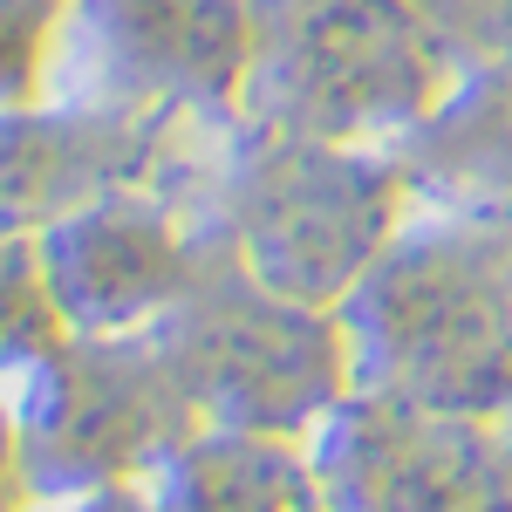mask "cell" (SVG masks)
I'll return each mask as SVG.
<instances>
[{"instance_id": "obj_1", "label": "cell", "mask_w": 512, "mask_h": 512, "mask_svg": "<svg viewBox=\"0 0 512 512\" xmlns=\"http://www.w3.org/2000/svg\"><path fill=\"white\" fill-rule=\"evenodd\" d=\"M376 349L390 396L485 410L512 396V267L485 246H424L376 280Z\"/></svg>"}, {"instance_id": "obj_2", "label": "cell", "mask_w": 512, "mask_h": 512, "mask_svg": "<svg viewBox=\"0 0 512 512\" xmlns=\"http://www.w3.org/2000/svg\"><path fill=\"white\" fill-rule=\"evenodd\" d=\"M328 485L349 512H512V444L465 410L383 396L342 431Z\"/></svg>"}, {"instance_id": "obj_3", "label": "cell", "mask_w": 512, "mask_h": 512, "mask_svg": "<svg viewBox=\"0 0 512 512\" xmlns=\"http://www.w3.org/2000/svg\"><path fill=\"white\" fill-rule=\"evenodd\" d=\"M444 41L410 0H294L280 28V76L321 130H355L424 110Z\"/></svg>"}, {"instance_id": "obj_4", "label": "cell", "mask_w": 512, "mask_h": 512, "mask_svg": "<svg viewBox=\"0 0 512 512\" xmlns=\"http://www.w3.org/2000/svg\"><path fill=\"white\" fill-rule=\"evenodd\" d=\"M376 178L383 171L355 158H321V151H301L280 171V185L267 192L260 239L274 253L280 280H294L287 294H321L328 280H349L376 253V239L390 226V185Z\"/></svg>"}, {"instance_id": "obj_5", "label": "cell", "mask_w": 512, "mask_h": 512, "mask_svg": "<svg viewBox=\"0 0 512 512\" xmlns=\"http://www.w3.org/2000/svg\"><path fill=\"white\" fill-rule=\"evenodd\" d=\"M178 512H321V485L280 444L233 437L185 458Z\"/></svg>"}, {"instance_id": "obj_6", "label": "cell", "mask_w": 512, "mask_h": 512, "mask_svg": "<svg viewBox=\"0 0 512 512\" xmlns=\"http://www.w3.org/2000/svg\"><path fill=\"white\" fill-rule=\"evenodd\" d=\"M451 151L465 164H492V171H512V62H492V82L478 89V103H465L451 117Z\"/></svg>"}, {"instance_id": "obj_7", "label": "cell", "mask_w": 512, "mask_h": 512, "mask_svg": "<svg viewBox=\"0 0 512 512\" xmlns=\"http://www.w3.org/2000/svg\"><path fill=\"white\" fill-rule=\"evenodd\" d=\"M444 48H472L492 62H512V0H410Z\"/></svg>"}, {"instance_id": "obj_8", "label": "cell", "mask_w": 512, "mask_h": 512, "mask_svg": "<svg viewBox=\"0 0 512 512\" xmlns=\"http://www.w3.org/2000/svg\"><path fill=\"white\" fill-rule=\"evenodd\" d=\"M82 512H144V506H130V499H96V506H82Z\"/></svg>"}]
</instances>
